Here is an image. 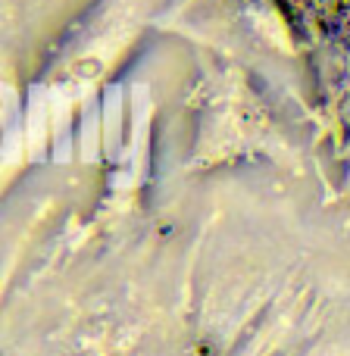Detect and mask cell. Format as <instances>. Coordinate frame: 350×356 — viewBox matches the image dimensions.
<instances>
[{
  "label": "cell",
  "instance_id": "cell-1",
  "mask_svg": "<svg viewBox=\"0 0 350 356\" xmlns=\"http://www.w3.org/2000/svg\"><path fill=\"white\" fill-rule=\"evenodd\" d=\"M316 54L322 91L350 129V0H285Z\"/></svg>",
  "mask_w": 350,
  "mask_h": 356
}]
</instances>
